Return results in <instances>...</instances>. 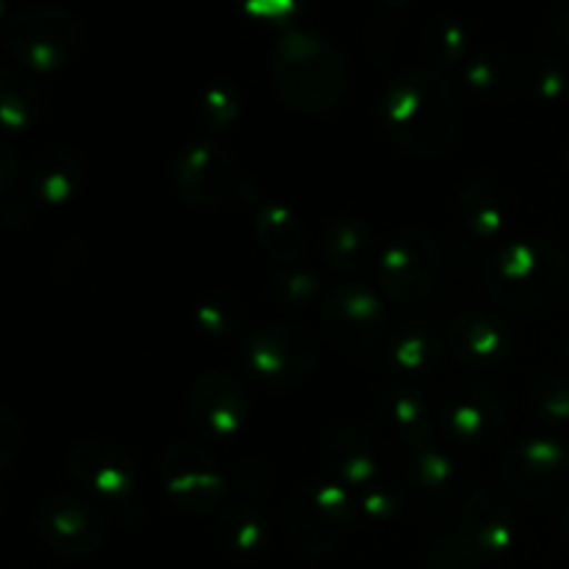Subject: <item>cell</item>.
<instances>
[{
  "label": "cell",
  "instance_id": "9c48e42d",
  "mask_svg": "<svg viewBox=\"0 0 569 569\" xmlns=\"http://www.w3.org/2000/svg\"><path fill=\"white\" fill-rule=\"evenodd\" d=\"M72 476L100 495L117 498L131 489V461L106 442H81L70 456Z\"/></svg>",
  "mask_w": 569,
  "mask_h": 569
},
{
  "label": "cell",
  "instance_id": "7c38bea8",
  "mask_svg": "<svg viewBox=\"0 0 569 569\" xmlns=\"http://www.w3.org/2000/svg\"><path fill=\"white\" fill-rule=\"evenodd\" d=\"M328 317H333L339 333L348 331L350 326L356 328V333H367V328L376 326L378 320V303L372 295L361 292V289H348V292L337 295V300H331Z\"/></svg>",
  "mask_w": 569,
  "mask_h": 569
},
{
  "label": "cell",
  "instance_id": "7a4b0ae2",
  "mask_svg": "<svg viewBox=\"0 0 569 569\" xmlns=\"http://www.w3.org/2000/svg\"><path fill=\"white\" fill-rule=\"evenodd\" d=\"M272 81L295 109L333 111L348 92V67L339 50L315 33L292 31L272 56Z\"/></svg>",
  "mask_w": 569,
  "mask_h": 569
},
{
  "label": "cell",
  "instance_id": "ac0fdd59",
  "mask_svg": "<svg viewBox=\"0 0 569 569\" xmlns=\"http://www.w3.org/2000/svg\"><path fill=\"white\" fill-rule=\"evenodd\" d=\"M17 172H20V167H17L14 150H11L6 142H0V194H6L11 187H14Z\"/></svg>",
  "mask_w": 569,
  "mask_h": 569
},
{
  "label": "cell",
  "instance_id": "9a60e30c",
  "mask_svg": "<svg viewBox=\"0 0 569 569\" xmlns=\"http://www.w3.org/2000/svg\"><path fill=\"white\" fill-rule=\"evenodd\" d=\"M428 50H431V56L437 61L456 59V56H461V50H465V33H461V28L442 26V22H439L431 31V37H428Z\"/></svg>",
  "mask_w": 569,
  "mask_h": 569
},
{
  "label": "cell",
  "instance_id": "277c9868",
  "mask_svg": "<svg viewBox=\"0 0 569 569\" xmlns=\"http://www.w3.org/2000/svg\"><path fill=\"white\" fill-rule=\"evenodd\" d=\"M33 526L50 550L70 559L92 556L106 539L103 515L87 500L70 498V495L44 498L33 515Z\"/></svg>",
  "mask_w": 569,
  "mask_h": 569
},
{
  "label": "cell",
  "instance_id": "8992f818",
  "mask_svg": "<svg viewBox=\"0 0 569 569\" xmlns=\"http://www.w3.org/2000/svg\"><path fill=\"white\" fill-rule=\"evenodd\" d=\"M437 276V244L426 233H409L389 248L381 261L383 292L395 300L420 298L428 292Z\"/></svg>",
  "mask_w": 569,
  "mask_h": 569
},
{
  "label": "cell",
  "instance_id": "ba28073f",
  "mask_svg": "<svg viewBox=\"0 0 569 569\" xmlns=\"http://www.w3.org/2000/svg\"><path fill=\"white\" fill-rule=\"evenodd\" d=\"M164 481L170 489L172 500L183 509L206 511L214 506L217 495H220V472H217L214 461L198 448L189 445H172L164 456Z\"/></svg>",
  "mask_w": 569,
  "mask_h": 569
},
{
  "label": "cell",
  "instance_id": "3957f363",
  "mask_svg": "<svg viewBox=\"0 0 569 569\" xmlns=\"http://www.w3.org/2000/svg\"><path fill=\"white\" fill-rule=\"evenodd\" d=\"M3 44L31 70H59L81 44V22L59 6H33L9 17L3 26Z\"/></svg>",
  "mask_w": 569,
  "mask_h": 569
},
{
  "label": "cell",
  "instance_id": "8fae6325",
  "mask_svg": "<svg viewBox=\"0 0 569 569\" xmlns=\"http://www.w3.org/2000/svg\"><path fill=\"white\" fill-rule=\"evenodd\" d=\"M42 114V94L22 72L0 67V128L26 131Z\"/></svg>",
  "mask_w": 569,
  "mask_h": 569
},
{
  "label": "cell",
  "instance_id": "ffe728a7",
  "mask_svg": "<svg viewBox=\"0 0 569 569\" xmlns=\"http://www.w3.org/2000/svg\"><path fill=\"white\" fill-rule=\"evenodd\" d=\"M9 22V6H6V0H0V28Z\"/></svg>",
  "mask_w": 569,
  "mask_h": 569
},
{
  "label": "cell",
  "instance_id": "44dd1931",
  "mask_svg": "<svg viewBox=\"0 0 569 569\" xmlns=\"http://www.w3.org/2000/svg\"><path fill=\"white\" fill-rule=\"evenodd\" d=\"M561 533H565L567 542H569V509H567V515L561 517Z\"/></svg>",
  "mask_w": 569,
  "mask_h": 569
},
{
  "label": "cell",
  "instance_id": "e0dca14e",
  "mask_svg": "<svg viewBox=\"0 0 569 569\" xmlns=\"http://www.w3.org/2000/svg\"><path fill=\"white\" fill-rule=\"evenodd\" d=\"M20 450V426L6 409H0V467L9 465Z\"/></svg>",
  "mask_w": 569,
  "mask_h": 569
},
{
  "label": "cell",
  "instance_id": "2e32d148",
  "mask_svg": "<svg viewBox=\"0 0 569 569\" xmlns=\"http://www.w3.org/2000/svg\"><path fill=\"white\" fill-rule=\"evenodd\" d=\"M242 522H228L226 526V539L228 545H231L233 550H239V553H250V550H256L261 545V537H264V528L259 526V522H250V517H239Z\"/></svg>",
  "mask_w": 569,
  "mask_h": 569
},
{
  "label": "cell",
  "instance_id": "5bb4252c",
  "mask_svg": "<svg viewBox=\"0 0 569 569\" xmlns=\"http://www.w3.org/2000/svg\"><path fill=\"white\" fill-rule=\"evenodd\" d=\"M237 9L261 20H289L309 6V0H231Z\"/></svg>",
  "mask_w": 569,
  "mask_h": 569
},
{
  "label": "cell",
  "instance_id": "6da1fadb",
  "mask_svg": "<svg viewBox=\"0 0 569 569\" xmlns=\"http://www.w3.org/2000/svg\"><path fill=\"white\" fill-rule=\"evenodd\" d=\"M456 100L437 70H406L389 83L383 122L398 144L417 156H439L456 137Z\"/></svg>",
  "mask_w": 569,
  "mask_h": 569
},
{
  "label": "cell",
  "instance_id": "30bf717a",
  "mask_svg": "<svg viewBox=\"0 0 569 569\" xmlns=\"http://www.w3.org/2000/svg\"><path fill=\"white\" fill-rule=\"evenodd\" d=\"M498 503H492V498H487V506H470V517L461 526L459 537V553L461 565H478V561H487L492 556H498L506 545L511 542V526L506 517H498Z\"/></svg>",
  "mask_w": 569,
  "mask_h": 569
},
{
  "label": "cell",
  "instance_id": "5b68a950",
  "mask_svg": "<svg viewBox=\"0 0 569 569\" xmlns=\"http://www.w3.org/2000/svg\"><path fill=\"white\" fill-rule=\"evenodd\" d=\"M348 526L350 503L333 487L303 489L289 509V537L306 556H322L337 548Z\"/></svg>",
  "mask_w": 569,
  "mask_h": 569
},
{
  "label": "cell",
  "instance_id": "52a82bcc",
  "mask_svg": "<svg viewBox=\"0 0 569 569\" xmlns=\"http://www.w3.org/2000/svg\"><path fill=\"white\" fill-rule=\"evenodd\" d=\"M567 476V456L550 442H528L526 448L506 456L503 478L526 500H545L550 495H559Z\"/></svg>",
  "mask_w": 569,
  "mask_h": 569
},
{
  "label": "cell",
  "instance_id": "d6986e66",
  "mask_svg": "<svg viewBox=\"0 0 569 569\" xmlns=\"http://www.w3.org/2000/svg\"><path fill=\"white\" fill-rule=\"evenodd\" d=\"M550 17H553L556 37L565 39V42H569V0H556L553 11H550Z\"/></svg>",
  "mask_w": 569,
  "mask_h": 569
},
{
  "label": "cell",
  "instance_id": "4fadbf2b",
  "mask_svg": "<svg viewBox=\"0 0 569 569\" xmlns=\"http://www.w3.org/2000/svg\"><path fill=\"white\" fill-rule=\"evenodd\" d=\"M59 164H61V153H53V150L33 164L31 181L44 200H64L67 192H70L72 172L67 170V167L61 170Z\"/></svg>",
  "mask_w": 569,
  "mask_h": 569
}]
</instances>
